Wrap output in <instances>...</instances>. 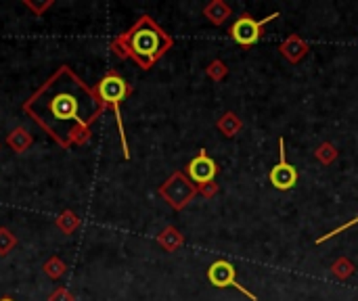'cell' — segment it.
I'll list each match as a JSON object with an SVG mask.
<instances>
[{
    "mask_svg": "<svg viewBox=\"0 0 358 301\" xmlns=\"http://www.w3.org/2000/svg\"><path fill=\"white\" fill-rule=\"evenodd\" d=\"M99 109V101L67 69H61L28 105V111L61 142H69L80 126H88Z\"/></svg>",
    "mask_w": 358,
    "mask_h": 301,
    "instance_id": "1",
    "label": "cell"
},
{
    "mask_svg": "<svg viewBox=\"0 0 358 301\" xmlns=\"http://www.w3.org/2000/svg\"><path fill=\"white\" fill-rule=\"evenodd\" d=\"M130 50L132 55H136V59L142 63V65H149L153 63L168 46H170V38L160 30L156 28L151 21H140L132 34H130Z\"/></svg>",
    "mask_w": 358,
    "mask_h": 301,
    "instance_id": "2",
    "label": "cell"
},
{
    "mask_svg": "<svg viewBox=\"0 0 358 301\" xmlns=\"http://www.w3.org/2000/svg\"><path fill=\"white\" fill-rule=\"evenodd\" d=\"M274 17H279V13H272V15L264 17L262 21H256L254 17L243 15V17H239V19L233 23V28H231V38H233L239 46H254V44L260 40L264 26H266L268 21H272Z\"/></svg>",
    "mask_w": 358,
    "mask_h": 301,
    "instance_id": "3",
    "label": "cell"
},
{
    "mask_svg": "<svg viewBox=\"0 0 358 301\" xmlns=\"http://www.w3.org/2000/svg\"><path fill=\"white\" fill-rule=\"evenodd\" d=\"M279 146H281L279 164L270 170V184L276 191H290L298 182V170L292 164H288V157H285V140L283 138L279 140Z\"/></svg>",
    "mask_w": 358,
    "mask_h": 301,
    "instance_id": "4",
    "label": "cell"
},
{
    "mask_svg": "<svg viewBox=\"0 0 358 301\" xmlns=\"http://www.w3.org/2000/svg\"><path fill=\"white\" fill-rule=\"evenodd\" d=\"M207 278L214 287H237L243 295H247L252 301H256V295L249 293L243 284L237 282V276H235V268L225 262V260H218V262H214L207 270Z\"/></svg>",
    "mask_w": 358,
    "mask_h": 301,
    "instance_id": "5",
    "label": "cell"
},
{
    "mask_svg": "<svg viewBox=\"0 0 358 301\" xmlns=\"http://www.w3.org/2000/svg\"><path fill=\"white\" fill-rule=\"evenodd\" d=\"M99 95L105 103H111L115 109L120 107V103L124 101V97L128 95V84L115 73H109L101 80L99 84Z\"/></svg>",
    "mask_w": 358,
    "mask_h": 301,
    "instance_id": "6",
    "label": "cell"
},
{
    "mask_svg": "<svg viewBox=\"0 0 358 301\" xmlns=\"http://www.w3.org/2000/svg\"><path fill=\"white\" fill-rule=\"evenodd\" d=\"M216 164H214V159H209L203 150L201 155H197L191 164H189V176L193 182L197 184H207L214 180V176H216Z\"/></svg>",
    "mask_w": 358,
    "mask_h": 301,
    "instance_id": "7",
    "label": "cell"
},
{
    "mask_svg": "<svg viewBox=\"0 0 358 301\" xmlns=\"http://www.w3.org/2000/svg\"><path fill=\"white\" fill-rule=\"evenodd\" d=\"M356 222H358V215H356L354 220H350L348 224H341V226H339V229H335V231H331L329 235H325V237H321V239H319V243H325L327 239H331V237H335V235H339V233H343V231H348V229H350V226H354Z\"/></svg>",
    "mask_w": 358,
    "mask_h": 301,
    "instance_id": "8",
    "label": "cell"
},
{
    "mask_svg": "<svg viewBox=\"0 0 358 301\" xmlns=\"http://www.w3.org/2000/svg\"><path fill=\"white\" fill-rule=\"evenodd\" d=\"M3 301H13V299H3Z\"/></svg>",
    "mask_w": 358,
    "mask_h": 301,
    "instance_id": "9",
    "label": "cell"
}]
</instances>
